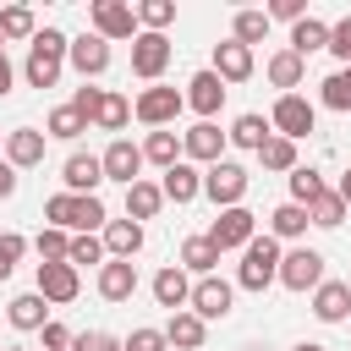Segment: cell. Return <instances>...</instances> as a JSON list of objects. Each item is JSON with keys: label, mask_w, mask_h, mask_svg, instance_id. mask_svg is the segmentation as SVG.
<instances>
[{"label": "cell", "mask_w": 351, "mask_h": 351, "mask_svg": "<svg viewBox=\"0 0 351 351\" xmlns=\"http://www.w3.org/2000/svg\"><path fill=\"white\" fill-rule=\"evenodd\" d=\"M165 66H170V38H165V33H137V38H132V71H137L143 82H159Z\"/></svg>", "instance_id": "obj_10"}, {"label": "cell", "mask_w": 351, "mask_h": 351, "mask_svg": "<svg viewBox=\"0 0 351 351\" xmlns=\"http://www.w3.org/2000/svg\"><path fill=\"white\" fill-rule=\"evenodd\" d=\"M181 110H186L181 88H159V82H154V88H143V93L132 99V115H137V121H143L148 132H165V126H170V121H176Z\"/></svg>", "instance_id": "obj_4"}, {"label": "cell", "mask_w": 351, "mask_h": 351, "mask_svg": "<svg viewBox=\"0 0 351 351\" xmlns=\"http://www.w3.org/2000/svg\"><path fill=\"white\" fill-rule=\"evenodd\" d=\"M82 132H88V121H82V115H77L71 104L49 110V132H44V137H66V143H71V137H82Z\"/></svg>", "instance_id": "obj_42"}, {"label": "cell", "mask_w": 351, "mask_h": 351, "mask_svg": "<svg viewBox=\"0 0 351 351\" xmlns=\"http://www.w3.org/2000/svg\"><path fill=\"white\" fill-rule=\"evenodd\" d=\"M5 165H11V170H33V165H44V132H33V126L5 132Z\"/></svg>", "instance_id": "obj_20"}, {"label": "cell", "mask_w": 351, "mask_h": 351, "mask_svg": "<svg viewBox=\"0 0 351 351\" xmlns=\"http://www.w3.org/2000/svg\"><path fill=\"white\" fill-rule=\"evenodd\" d=\"M5 351H22V346H5Z\"/></svg>", "instance_id": "obj_58"}, {"label": "cell", "mask_w": 351, "mask_h": 351, "mask_svg": "<svg viewBox=\"0 0 351 351\" xmlns=\"http://www.w3.org/2000/svg\"><path fill=\"white\" fill-rule=\"evenodd\" d=\"M269 137H274V126H269V121H263L258 110L236 115V121H230V132H225V143H236V148H252V154H258V148H263Z\"/></svg>", "instance_id": "obj_25"}, {"label": "cell", "mask_w": 351, "mask_h": 351, "mask_svg": "<svg viewBox=\"0 0 351 351\" xmlns=\"http://www.w3.org/2000/svg\"><path fill=\"white\" fill-rule=\"evenodd\" d=\"M313 318L318 324H346L351 318V285L346 280H324L313 291Z\"/></svg>", "instance_id": "obj_17"}, {"label": "cell", "mask_w": 351, "mask_h": 351, "mask_svg": "<svg viewBox=\"0 0 351 351\" xmlns=\"http://www.w3.org/2000/svg\"><path fill=\"white\" fill-rule=\"evenodd\" d=\"M346 285H351V280H346Z\"/></svg>", "instance_id": "obj_59"}, {"label": "cell", "mask_w": 351, "mask_h": 351, "mask_svg": "<svg viewBox=\"0 0 351 351\" xmlns=\"http://www.w3.org/2000/svg\"><path fill=\"white\" fill-rule=\"evenodd\" d=\"M219 82H247L252 77V49L247 44H236V38H225V44H214V66H208Z\"/></svg>", "instance_id": "obj_18"}, {"label": "cell", "mask_w": 351, "mask_h": 351, "mask_svg": "<svg viewBox=\"0 0 351 351\" xmlns=\"http://www.w3.org/2000/svg\"><path fill=\"white\" fill-rule=\"evenodd\" d=\"M159 192H165V203H192V197H203V170L181 159V165H170V170H165Z\"/></svg>", "instance_id": "obj_21"}, {"label": "cell", "mask_w": 351, "mask_h": 351, "mask_svg": "<svg viewBox=\"0 0 351 351\" xmlns=\"http://www.w3.org/2000/svg\"><path fill=\"white\" fill-rule=\"evenodd\" d=\"M176 22V0H143L137 5V33H165Z\"/></svg>", "instance_id": "obj_35"}, {"label": "cell", "mask_w": 351, "mask_h": 351, "mask_svg": "<svg viewBox=\"0 0 351 351\" xmlns=\"http://www.w3.org/2000/svg\"><path fill=\"white\" fill-rule=\"evenodd\" d=\"M71 351H121V340L104 329H82V335H71Z\"/></svg>", "instance_id": "obj_47"}, {"label": "cell", "mask_w": 351, "mask_h": 351, "mask_svg": "<svg viewBox=\"0 0 351 351\" xmlns=\"http://www.w3.org/2000/svg\"><path fill=\"white\" fill-rule=\"evenodd\" d=\"M104 203L99 197H71V219H66V230H82V236H93V230H104Z\"/></svg>", "instance_id": "obj_34"}, {"label": "cell", "mask_w": 351, "mask_h": 351, "mask_svg": "<svg viewBox=\"0 0 351 351\" xmlns=\"http://www.w3.org/2000/svg\"><path fill=\"white\" fill-rule=\"evenodd\" d=\"M0 143H5V137H0Z\"/></svg>", "instance_id": "obj_60"}, {"label": "cell", "mask_w": 351, "mask_h": 351, "mask_svg": "<svg viewBox=\"0 0 351 351\" xmlns=\"http://www.w3.org/2000/svg\"><path fill=\"white\" fill-rule=\"evenodd\" d=\"M335 197H340V203H346V208H351V170H346V176H340V186H335Z\"/></svg>", "instance_id": "obj_55"}, {"label": "cell", "mask_w": 351, "mask_h": 351, "mask_svg": "<svg viewBox=\"0 0 351 351\" xmlns=\"http://www.w3.org/2000/svg\"><path fill=\"white\" fill-rule=\"evenodd\" d=\"M230 38L247 44V49L263 44V38H269V16H263V11H236V33H230Z\"/></svg>", "instance_id": "obj_38"}, {"label": "cell", "mask_w": 351, "mask_h": 351, "mask_svg": "<svg viewBox=\"0 0 351 351\" xmlns=\"http://www.w3.org/2000/svg\"><path fill=\"white\" fill-rule=\"evenodd\" d=\"M11 192H16V170L0 159V197H11Z\"/></svg>", "instance_id": "obj_53"}, {"label": "cell", "mask_w": 351, "mask_h": 351, "mask_svg": "<svg viewBox=\"0 0 351 351\" xmlns=\"http://www.w3.org/2000/svg\"><path fill=\"white\" fill-rule=\"evenodd\" d=\"M318 192H324V176H318L313 165H296V170H291V203H302V208H307Z\"/></svg>", "instance_id": "obj_40"}, {"label": "cell", "mask_w": 351, "mask_h": 351, "mask_svg": "<svg viewBox=\"0 0 351 351\" xmlns=\"http://www.w3.org/2000/svg\"><path fill=\"white\" fill-rule=\"evenodd\" d=\"M11 82H16V71H11V60H5V55H0V99H5V93H11Z\"/></svg>", "instance_id": "obj_54"}, {"label": "cell", "mask_w": 351, "mask_h": 351, "mask_svg": "<svg viewBox=\"0 0 351 351\" xmlns=\"http://www.w3.org/2000/svg\"><path fill=\"white\" fill-rule=\"evenodd\" d=\"M307 225H313V219H307L302 203H280V208L269 214V236H274V241H296V236H307Z\"/></svg>", "instance_id": "obj_30"}, {"label": "cell", "mask_w": 351, "mask_h": 351, "mask_svg": "<svg viewBox=\"0 0 351 351\" xmlns=\"http://www.w3.org/2000/svg\"><path fill=\"white\" fill-rule=\"evenodd\" d=\"M22 252H27V236H16V230H0V280H11V269L22 263Z\"/></svg>", "instance_id": "obj_45"}, {"label": "cell", "mask_w": 351, "mask_h": 351, "mask_svg": "<svg viewBox=\"0 0 351 351\" xmlns=\"http://www.w3.org/2000/svg\"><path fill=\"white\" fill-rule=\"evenodd\" d=\"M258 159H263V170H296V143L291 137H269L258 148Z\"/></svg>", "instance_id": "obj_39"}, {"label": "cell", "mask_w": 351, "mask_h": 351, "mask_svg": "<svg viewBox=\"0 0 351 351\" xmlns=\"http://www.w3.org/2000/svg\"><path fill=\"white\" fill-rule=\"evenodd\" d=\"M181 154H186V165H219V154H225V132H219L214 121H197L192 132H181Z\"/></svg>", "instance_id": "obj_14"}, {"label": "cell", "mask_w": 351, "mask_h": 351, "mask_svg": "<svg viewBox=\"0 0 351 351\" xmlns=\"http://www.w3.org/2000/svg\"><path fill=\"white\" fill-rule=\"evenodd\" d=\"M104 258H132V252H143V225L137 219H104Z\"/></svg>", "instance_id": "obj_22"}, {"label": "cell", "mask_w": 351, "mask_h": 351, "mask_svg": "<svg viewBox=\"0 0 351 351\" xmlns=\"http://www.w3.org/2000/svg\"><path fill=\"white\" fill-rule=\"evenodd\" d=\"M318 88H324V104H329V110H351V66H340V71L324 77Z\"/></svg>", "instance_id": "obj_43"}, {"label": "cell", "mask_w": 351, "mask_h": 351, "mask_svg": "<svg viewBox=\"0 0 351 351\" xmlns=\"http://www.w3.org/2000/svg\"><path fill=\"white\" fill-rule=\"evenodd\" d=\"M66 60L77 66L82 82H88V77H104V71H110V44H104L99 33H82V38L66 44Z\"/></svg>", "instance_id": "obj_13"}, {"label": "cell", "mask_w": 351, "mask_h": 351, "mask_svg": "<svg viewBox=\"0 0 351 351\" xmlns=\"http://www.w3.org/2000/svg\"><path fill=\"white\" fill-rule=\"evenodd\" d=\"M77 291H82V274L71 263H38V296L44 302L66 307V302H77Z\"/></svg>", "instance_id": "obj_15"}, {"label": "cell", "mask_w": 351, "mask_h": 351, "mask_svg": "<svg viewBox=\"0 0 351 351\" xmlns=\"http://www.w3.org/2000/svg\"><path fill=\"white\" fill-rule=\"evenodd\" d=\"M280 285H285V291H318V285H324V252L291 247V252L280 258Z\"/></svg>", "instance_id": "obj_7"}, {"label": "cell", "mask_w": 351, "mask_h": 351, "mask_svg": "<svg viewBox=\"0 0 351 351\" xmlns=\"http://www.w3.org/2000/svg\"><path fill=\"white\" fill-rule=\"evenodd\" d=\"M88 22H93V33H99L104 44L137 38V5H126V0H93V5H88Z\"/></svg>", "instance_id": "obj_5"}, {"label": "cell", "mask_w": 351, "mask_h": 351, "mask_svg": "<svg viewBox=\"0 0 351 351\" xmlns=\"http://www.w3.org/2000/svg\"><path fill=\"white\" fill-rule=\"evenodd\" d=\"M132 291H137L132 258H104V263H99V296H104V302H132Z\"/></svg>", "instance_id": "obj_16"}, {"label": "cell", "mask_w": 351, "mask_h": 351, "mask_svg": "<svg viewBox=\"0 0 351 351\" xmlns=\"http://www.w3.org/2000/svg\"><path fill=\"white\" fill-rule=\"evenodd\" d=\"M296 351H324V346H318V340H302V346H296Z\"/></svg>", "instance_id": "obj_56"}, {"label": "cell", "mask_w": 351, "mask_h": 351, "mask_svg": "<svg viewBox=\"0 0 351 351\" xmlns=\"http://www.w3.org/2000/svg\"><path fill=\"white\" fill-rule=\"evenodd\" d=\"M66 33L60 27H38L33 33V44H27V66H22V77L33 82V88H55L60 82V66H66Z\"/></svg>", "instance_id": "obj_1"}, {"label": "cell", "mask_w": 351, "mask_h": 351, "mask_svg": "<svg viewBox=\"0 0 351 351\" xmlns=\"http://www.w3.org/2000/svg\"><path fill=\"white\" fill-rule=\"evenodd\" d=\"M99 99H104V88H93V82H82V88L71 93V110H77L82 121H93V115H99Z\"/></svg>", "instance_id": "obj_48"}, {"label": "cell", "mask_w": 351, "mask_h": 351, "mask_svg": "<svg viewBox=\"0 0 351 351\" xmlns=\"http://www.w3.org/2000/svg\"><path fill=\"white\" fill-rule=\"evenodd\" d=\"M143 165H159V170H170V165H181V137L165 126V132H148L143 137Z\"/></svg>", "instance_id": "obj_28"}, {"label": "cell", "mask_w": 351, "mask_h": 351, "mask_svg": "<svg viewBox=\"0 0 351 351\" xmlns=\"http://www.w3.org/2000/svg\"><path fill=\"white\" fill-rule=\"evenodd\" d=\"M11 329H44L49 324V302L38 296V291H22V296H11Z\"/></svg>", "instance_id": "obj_26"}, {"label": "cell", "mask_w": 351, "mask_h": 351, "mask_svg": "<svg viewBox=\"0 0 351 351\" xmlns=\"http://www.w3.org/2000/svg\"><path fill=\"white\" fill-rule=\"evenodd\" d=\"M0 55H5V38H0Z\"/></svg>", "instance_id": "obj_57"}, {"label": "cell", "mask_w": 351, "mask_h": 351, "mask_svg": "<svg viewBox=\"0 0 351 351\" xmlns=\"http://www.w3.org/2000/svg\"><path fill=\"white\" fill-rule=\"evenodd\" d=\"M313 121H318V110L302 99V93H280L274 99V115H269V126H274V137H307L313 132Z\"/></svg>", "instance_id": "obj_8"}, {"label": "cell", "mask_w": 351, "mask_h": 351, "mask_svg": "<svg viewBox=\"0 0 351 351\" xmlns=\"http://www.w3.org/2000/svg\"><path fill=\"white\" fill-rule=\"evenodd\" d=\"M263 16H269V22H291V27H296V22L307 16V5H302V0H274Z\"/></svg>", "instance_id": "obj_50"}, {"label": "cell", "mask_w": 351, "mask_h": 351, "mask_svg": "<svg viewBox=\"0 0 351 351\" xmlns=\"http://www.w3.org/2000/svg\"><path fill=\"white\" fill-rule=\"evenodd\" d=\"M33 33H38V22H33L27 5H5L0 11V38H27L33 44Z\"/></svg>", "instance_id": "obj_37"}, {"label": "cell", "mask_w": 351, "mask_h": 351, "mask_svg": "<svg viewBox=\"0 0 351 351\" xmlns=\"http://www.w3.org/2000/svg\"><path fill=\"white\" fill-rule=\"evenodd\" d=\"M159 208H165V192H159L154 181H132V186H126V219L143 225V219H154Z\"/></svg>", "instance_id": "obj_29"}, {"label": "cell", "mask_w": 351, "mask_h": 351, "mask_svg": "<svg viewBox=\"0 0 351 351\" xmlns=\"http://www.w3.org/2000/svg\"><path fill=\"white\" fill-rule=\"evenodd\" d=\"M66 263H71V269H82V263H104V241H99V236H71Z\"/></svg>", "instance_id": "obj_44"}, {"label": "cell", "mask_w": 351, "mask_h": 351, "mask_svg": "<svg viewBox=\"0 0 351 351\" xmlns=\"http://www.w3.org/2000/svg\"><path fill=\"white\" fill-rule=\"evenodd\" d=\"M307 219H313V225H324V230H335V225L346 219V203H340V197H335V192L324 186V192H318V197L307 203Z\"/></svg>", "instance_id": "obj_36"}, {"label": "cell", "mask_w": 351, "mask_h": 351, "mask_svg": "<svg viewBox=\"0 0 351 351\" xmlns=\"http://www.w3.org/2000/svg\"><path fill=\"white\" fill-rule=\"evenodd\" d=\"M214 263H219V247H214L208 236H186V241H181V269H186V274L203 280V274H214Z\"/></svg>", "instance_id": "obj_31"}, {"label": "cell", "mask_w": 351, "mask_h": 351, "mask_svg": "<svg viewBox=\"0 0 351 351\" xmlns=\"http://www.w3.org/2000/svg\"><path fill=\"white\" fill-rule=\"evenodd\" d=\"M186 296H192V280H186V269H181V263H170V269H159V274H154V302H159V307L181 313V307H186Z\"/></svg>", "instance_id": "obj_23"}, {"label": "cell", "mask_w": 351, "mask_h": 351, "mask_svg": "<svg viewBox=\"0 0 351 351\" xmlns=\"http://www.w3.org/2000/svg\"><path fill=\"white\" fill-rule=\"evenodd\" d=\"M99 165H104V181H121V186L143 181V176H137V170H143V148H137L132 137H110V148L99 154Z\"/></svg>", "instance_id": "obj_11"}, {"label": "cell", "mask_w": 351, "mask_h": 351, "mask_svg": "<svg viewBox=\"0 0 351 351\" xmlns=\"http://www.w3.org/2000/svg\"><path fill=\"white\" fill-rule=\"evenodd\" d=\"M291 55H313V49H329V22H318V16H302L296 27H291V44H285Z\"/></svg>", "instance_id": "obj_27"}, {"label": "cell", "mask_w": 351, "mask_h": 351, "mask_svg": "<svg viewBox=\"0 0 351 351\" xmlns=\"http://www.w3.org/2000/svg\"><path fill=\"white\" fill-rule=\"evenodd\" d=\"M121 351H170V340H165V329H132V340Z\"/></svg>", "instance_id": "obj_49"}, {"label": "cell", "mask_w": 351, "mask_h": 351, "mask_svg": "<svg viewBox=\"0 0 351 351\" xmlns=\"http://www.w3.org/2000/svg\"><path fill=\"white\" fill-rule=\"evenodd\" d=\"M126 121H132V99H126V93H110V88H104V99H99V115H93V126H99V132H121Z\"/></svg>", "instance_id": "obj_33"}, {"label": "cell", "mask_w": 351, "mask_h": 351, "mask_svg": "<svg viewBox=\"0 0 351 351\" xmlns=\"http://www.w3.org/2000/svg\"><path fill=\"white\" fill-rule=\"evenodd\" d=\"M247 181H252V176H247L236 159H219V165H208V170H203V197H208L214 208H241Z\"/></svg>", "instance_id": "obj_3"}, {"label": "cell", "mask_w": 351, "mask_h": 351, "mask_svg": "<svg viewBox=\"0 0 351 351\" xmlns=\"http://www.w3.org/2000/svg\"><path fill=\"white\" fill-rule=\"evenodd\" d=\"M329 55H335L340 66H351V16L329 22Z\"/></svg>", "instance_id": "obj_46"}, {"label": "cell", "mask_w": 351, "mask_h": 351, "mask_svg": "<svg viewBox=\"0 0 351 351\" xmlns=\"http://www.w3.org/2000/svg\"><path fill=\"white\" fill-rule=\"evenodd\" d=\"M181 99H186V110H197L203 121H214V115H219V104H225V82H219L214 71H197V77L186 82V93H181Z\"/></svg>", "instance_id": "obj_19"}, {"label": "cell", "mask_w": 351, "mask_h": 351, "mask_svg": "<svg viewBox=\"0 0 351 351\" xmlns=\"http://www.w3.org/2000/svg\"><path fill=\"white\" fill-rule=\"evenodd\" d=\"M263 71H269V82H274V88H285V93H291V88H302V71H307V60H302V55H291V49H274Z\"/></svg>", "instance_id": "obj_32"}, {"label": "cell", "mask_w": 351, "mask_h": 351, "mask_svg": "<svg viewBox=\"0 0 351 351\" xmlns=\"http://www.w3.org/2000/svg\"><path fill=\"white\" fill-rule=\"evenodd\" d=\"M38 335H44V351H71V329H66V324H55V318H49Z\"/></svg>", "instance_id": "obj_52"}, {"label": "cell", "mask_w": 351, "mask_h": 351, "mask_svg": "<svg viewBox=\"0 0 351 351\" xmlns=\"http://www.w3.org/2000/svg\"><path fill=\"white\" fill-rule=\"evenodd\" d=\"M60 181H66L71 197H99V186H104V165H99V154H71V159L60 165Z\"/></svg>", "instance_id": "obj_12"}, {"label": "cell", "mask_w": 351, "mask_h": 351, "mask_svg": "<svg viewBox=\"0 0 351 351\" xmlns=\"http://www.w3.org/2000/svg\"><path fill=\"white\" fill-rule=\"evenodd\" d=\"M33 247H38V263H66V252H71V236H66V230H55V225H44Z\"/></svg>", "instance_id": "obj_41"}, {"label": "cell", "mask_w": 351, "mask_h": 351, "mask_svg": "<svg viewBox=\"0 0 351 351\" xmlns=\"http://www.w3.org/2000/svg\"><path fill=\"white\" fill-rule=\"evenodd\" d=\"M280 241L263 230V236H252L247 247H241V269H236V285L241 291H263V285H274L280 280Z\"/></svg>", "instance_id": "obj_2"}, {"label": "cell", "mask_w": 351, "mask_h": 351, "mask_svg": "<svg viewBox=\"0 0 351 351\" xmlns=\"http://www.w3.org/2000/svg\"><path fill=\"white\" fill-rule=\"evenodd\" d=\"M230 302H236V285L219 280V274H203V280H192L186 313H197V318L208 324V318H230Z\"/></svg>", "instance_id": "obj_6"}, {"label": "cell", "mask_w": 351, "mask_h": 351, "mask_svg": "<svg viewBox=\"0 0 351 351\" xmlns=\"http://www.w3.org/2000/svg\"><path fill=\"white\" fill-rule=\"evenodd\" d=\"M258 236V214L252 208H219V219H214V230H208V241L219 247V252H236V247H247Z\"/></svg>", "instance_id": "obj_9"}, {"label": "cell", "mask_w": 351, "mask_h": 351, "mask_svg": "<svg viewBox=\"0 0 351 351\" xmlns=\"http://www.w3.org/2000/svg\"><path fill=\"white\" fill-rule=\"evenodd\" d=\"M44 219H49L55 230H66V219H71V192H55V197L44 203Z\"/></svg>", "instance_id": "obj_51"}, {"label": "cell", "mask_w": 351, "mask_h": 351, "mask_svg": "<svg viewBox=\"0 0 351 351\" xmlns=\"http://www.w3.org/2000/svg\"><path fill=\"white\" fill-rule=\"evenodd\" d=\"M165 340L176 346V351H203V340H208V324L197 318V313H170V324H165Z\"/></svg>", "instance_id": "obj_24"}]
</instances>
